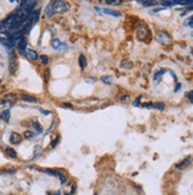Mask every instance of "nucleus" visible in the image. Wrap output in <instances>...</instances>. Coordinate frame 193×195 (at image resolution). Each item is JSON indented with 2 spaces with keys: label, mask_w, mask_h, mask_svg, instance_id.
<instances>
[{
  "label": "nucleus",
  "mask_w": 193,
  "mask_h": 195,
  "mask_svg": "<svg viewBox=\"0 0 193 195\" xmlns=\"http://www.w3.org/2000/svg\"><path fill=\"white\" fill-rule=\"evenodd\" d=\"M136 37L141 42H145V43H148L151 40V30L147 25H140L136 30Z\"/></svg>",
  "instance_id": "nucleus-1"
},
{
  "label": "nucleus",
  "mask_w": 193,
  "mask_h": 195,
  "mask_svg": "<svg viewBox=\"0 0 193 195\" xmlns=\"http://www.w3.org/2000/svg\"><path fill=\"white\" fill-rule=\"evenodd\" d=\"M155 38H156V40L160 44H163V45H167V44L172 43V37L167 32H165V31H158Z\"/></svg>",
  "instance_id": "nucleus-2"
},
{
  "label": "nucleus",
  "mask_w": 193,
  "mask_h": 195,
  "mask_svg": "<svg viewBox=\"0 0 193 195\" xmlns=\"http://www.w3.org/2000/svg\"><path fill=\"white\" fill-rule=\"evenodd\" d=\"M192 160H193L192 156H187V157H185L184 160H181L180 162H178V163L174 166V168H175L176 170H184V169H186V168L192 163Z\"/></svg>",
  "instance_id": "nucleus-3"
},
{
  "label": "nucleus",
  "mask_w": 193,
  "mask_h": 195,
  "mask_svg": "<svg viewBox=\"0 0 193 195\" xmlns=\"http://www.w3.org/2000/svg\"><path fill=\"white\" fill-rule=\"evenodd\" d=\"M52 6L55 12H63L69 9V4H66L65 1H53Z\"/></svg>",
  "instance_id": "nucleus-4"
},
{
  "label": "nucleus",
  "mask_w": 193,
  "mask_h": 195,
  "mask_svg": "<svg viewBox=\"0 0 193 195\" xmlns=\"http://www.w3.org/2000/svg\"><path fill=\"white\" fill-rule=\"evenodd\" d=\"M36 1H22V7H20V10L23 11V12H26V13H30L32 10H33V7L36 6Z\"/></svg>",
  "instance_id": "nucleus-5"
},
{
  "label": "nucleus",
  "mask_w": 193,
  "mask_h": 195,
  "mask_svg": "<svg viewBox=\"0 0 193 195\" xmlns=\"http://www.w3.org/2000/svg\"><path fill=\"white\" fill-rule=\"evenodd\" d=\"M17 71V59L14 53H10V72L14 75Z\"/></svg>",
  "instance_id": "nucleus-6"
},
{
  "label": "nucleus",
  "mask_w": 193,
  "mask_h": 195,
  "mask_svg": "<svg viewBox=\"0 0 193 195\" xmlns=\"http://www.w3.org/2000/svg\"><path fill=\"white\" fill-rule=\"evenodd\" d=\"M23 141V136L18 133H12L11 136H10V142L13 143V144H19L20 142Z\"/></svg>",
  "instance_id": "nucleus-7"
},
{
  "label": "nucleus",
  "mask_w": 193,
  "mask_h": 195,
  "mask_svg": "<svg viewBox=\"0 0 193 195\" xmlns=\"http://www.w3.org/2000/svg\"><path fill=\"white\" fill-rule=\"evenodd\" d=\"M51 45H52V47L55 49V50H62V49H65L66 47V45L65 44H63L59 39H57V38H55L52 42H51Z\"/></svg>",
  "instance_id": "nucleus-8"
},
{
  "label": "nucleus",
  "mask_w": 193,
  "mask_h": 195,
  "mask_svg": "<svg viewBox=\"0 0 193 195\" xmlns=\"http://www.w3.org/2000/svg\"><path fill=\"white\" fill-rule=\"evenodd\" d=\"M20 98L24 101V102H27V103H37L38 100L33 96H30V95H20Z\"/></svg>",
  "instance_id": "nucleus-9"
},
{
  "label": "nucleus",
  "mask_w": 193,
  "mask_h": 195,
  "mask_svg": "<svg viewBox=\"0 0 193 195\" xmlns=\"http://www.w3.org/2000/svg\"><path fill=\"white\" fill-rule=\"evenodd\" d=\"M26 45H27V40L25 39V38H22L20 40H19V43H18V50H19V52L20 53H25V49H26Z\"/></svg>",
  "instance_id": "nucleus-10"
},
{
  "label": "nucleus",
  "mask_w": 193,
  "mask_h": 195,
  "mask_svg": "<svg viewBox=\"0 0 193 195\" xmlns=\"http://www.w3.org/2000/svg\"><path fill=\"white\" fill-rule=\"evenodd\" d=\"M102 12H103V13H106V14H108V16H113V17H116V18L121 17V13H120V12H116V11H112V10H108V9H103V10H102Z\"/></svg>",
  "instance_id": "nucleus-11"
},
{
  "label": "nucleus",
  "mask_w": 193,
  "mask_h": 195,
  "mask_svg": "<svg viewBox=\"0 0 193 195\" xmlns=\"http://www.w3.org/2000/svg\"><path fill=\"white\" fill-rule=\"evenodd\" d=\"M152 109H156L159 111H163L165 110V104L162 102H155V103H152Z\"/></svg>",
  "instance_id": "nucleus-12"
},
{
  "label": "nucleus",
  "mask_w": 193,
  "mask_h": 195,
  "mask_svg": "<svg viewBox=\"0 0 193 195\" xmlns=\"http://www.w3.org/2000/svg\"><path fill=\"white\" fill-rule=\"evenodd\" d=\"M53 13H55V11H53V6H52V3H51V4H49V5L46 6V9H45V16H46V18H50Z\"/></svg>",
  "instance_id": "nucleus-13"
},
{
  "label": "nucleus",
  "mask_w": 193,
  "mask_h": 195,
  "mask_svg": "<svg viewBox=\"0 0 193 195\" xmlns=\"http://www.w3.org/2000/svg\"><path fill=\"white\" fill-rule=\"evenodd\" d=\"M133 63L132 62H129V60H122L121 62V67H123V69H127V70H129V69H133Z\"/></svg>",
  "instance_id": "nucleus-14"
},
{
  "label": "nucleus",
  "mask_w": 193,
  "mask_h": 195,
  "mask_svg": "<svg viewBox=\"0 0 193 195\" xmlns=\"http://www.w3.org/2000/svg\"><path fill=\"white\" fill-rule=\"evenodd\" d=\"M78 63H79L81 69H85V66H86V58H85V56L81 54L79 58H78Z\"/></svg>",
  "instance_id": "nucleus-15"
},
{
  "label": "nucleus",
  "mask_w": 193,
  "mask_h": 195,
  "mask_svg": "<svg viewBox=\"0 0 193 195\" xmlns=\"http://www.w3.org/2000/svg\"><path fill=\"white\" fill-rule=\"evenodd\" d=\"M26 54H27V57H30V58H31V59H33V60H36V59H38V58H39L38 53H37L36 51H33V50H29V51L26 52Z\"/></svg>",
  "instance_id": "nucleus-16"
},
{
  "label": "nucleus",
  "mask_w": 193,
  "mask_h": 195,
  "mask_svg": "<svg viewBox=\"0 0 193 195\" xmlns=\"http://www.w3.org/2000/svg\"><path fill=\"white\" fill-rule=\"evenodd\" d=\"M5 150H6V154H7L9 156H11V157H13V158H17V153H16V150H14L13 148L7 147Z\"/></svg>",
  "instance_id": "nucleus-17"
},
{
  "label": "nucleus",
  "mask_w": 193,
  "mask_h": 195,
  "mask_svg": "<svg viewBox=\"0 0 193 195\" xmlns=\"http://www.w3.org/2000/svg\"><path fill=\"white\" fill-rule=\"evenodd\" d=\"M16 100H17V96H16L14 93H9V95H6V96L4 97V100H3V101H6V102L9 101V102L12 103V102L16 101Z\"/></svg>",
  "instance_id": "nucleus-18"
},
{
  "label": "nucleus",
  "mask_w": 193,
  "mask_h": 195,
  "mask_svg": "<svg viewBox=\"0 0 193 195\" xmlns=\"http://www.w3.org/2000/svg\"><path fill=\"white\" fill-rule=\"evenodd\" d=\"M42 171L46 173V174H50V175H53V176H59V171L57 170H52V169H42Z\"/></svg>",
  "instance_id": "nucleus-19"
},
{
  "label": "nucleus",
  "mask_w": 193,
  "mask_h": 195,
  "mask_svg": "<svg viewBox=\"0 0 193 195\" xmlns=\"http://www.w3.org/2000/svg\"><path fill=\"white\" fill-rule=\"evenodd\" d=\"M140 4L145 7H151L154 5H158V1H140Z\"/></svg>",
  "instance_id": "nucleus-20"
},
{
  "label": "nucleus",
  "mask_w": 193,
  "mask_h": 195,
  "mask_svg": "<svg viewBox=\"0 0 193 195\" xmlns=\"http://www.w3.org/2000/svg\"><path fill=\"white\" fill-rule=\"evenodd\" d=\"M101 80L104 83V84H112L113 83V78L110 76H102L101 77Z\"/></svg>",
  "instance_id": "nucleus-21"
},
{
  "label": "nucleus",
  "mask_w": 193,
  "mask_h": 195,
  "mask_svg": "<svg viewBox=\"0 0 193 195\" xmlns=\"http://www.w3.org/2000/svg\"><path fill=\"white\" fill-rule=\"evenodd\" d=\"M1 116V118L5 121V122H9V120H10V110H5V111H3V114L0 115Z\"/></svg>",
  "instance_id": "nucleus-22"
},
{
  "label": "nucleus",
  "mask_w": 193,
  "mask_h": 195,
  "mask_svg": "<svg viewBox=\"0 0 193 195\" xmlns=\"http://www.w3.org/2000/svg\"><path fill=\"white\" fill-rule=\"evenodd\" d=\"M39 59H40V62H42L43 65H46V64L49 63V58H48V56H45V54H42V56L39 57Z\"/></svg>",
  "instance_id": "nucleus-23"
},
{
  "label": "nucleus",
  "mask_w": 193,
  "mask_h": 195,
  "mask_svg": "<svg viewBox=\"0 0 193 195\" xmlns=\"http://www.w3.org/2000/svg\"><path fill=\"white\" fill-rule=\"evenodd\" d=\"M106 4L117 6V5H121V4H122V1H121V0H112V1H106Z\"/></svg>",
  "instance_id": "nucleus-24"
},
{
  "label": "nucleus",
  "mask_w": 193,
  "mask_h": 195,
  "mask_svg": "<svg viewBox=\"0 0 193 195\" xmlns=\"http://www.w3.org/2000/svg\"><path fill=\"white\" fill-rule=\"evenodd\" d=\"M33 127H35V129H36L37 133H42L43 131V128H42V125L38 122H33Z\"/></svg>",
  "instance_id": "nucleus-25"
},
{
  "label": "nucleus",
  "mask_w": 193,
  "mask_h": 195,
  "mask_svg": "<svg viewBox=\"0 0 193 195\" xmlns=\"http://www.w3.org/2000/svg\"><path fill=\"white\" fill-rule=\"evenodd\" d=\"M59 138H60V137H59V136H57V137H56V138H55V140L51 142V144H50V148H55V147L58 144V142H59Z\"/></svg>",
  "instance_id": "nucleus-26"
},
{
  "label": "nucleus",
  "mask_w": 193,
  "mask_h": 195,
  "mask_svg": "<svg viewBox=\"0 0 193 195\" xmlns=\"http://www.w3.org/2000/svg\"><path fill=\"white\" fill-rule=\"evenodd\" d=\"M162 73H165V70H160V71H158V72H155V75H154V79L156 80L158 78H160V77L162 76Z\"/></svg>",
  "instance_id": "nucleus-27"
},
{
  "label": "nucleus",
  "mask_w": 193,
  "mask_h": 195,
  "mask_svg": "<svg viewBox=\"0 0 193 195\" xmlns=\"http://www.w3.org/2000/svg\"><path fill=\"white\" fill-rule=\"evenodd\" d=\"M24 136H25L26 138H31V137H33V136H35V133H32V131H29V130H27V131H25V133H24Z\"/></svg>",
  "instance_id": "nucleus-28"
},
{
  "label": "nucleus",
  "mask_w": 193,
  "mask_h": 195,
  "mask_svg": "<svg viewBox=\"0 0 193 195\" xmlns=\"http://www.w3.org/2000/svg\"><path fill=\"white\" fill-rule=\"evenodd\" d=\"M119 100H120V101H127V100H129V95H128V93H127V95H122V96L119 97Z\"/></svg>",
  "instance_id": "nucleus-29"
},
{
  "label": "nucleus",
  "mask_w": 193,
  "mask_h": 195,
  "mask_svg": "<svg viewBox=\"0 0 193 195\" xmlns=\"http://www.w3.org/2000/svg\"><path fill=\"white\" fill-rule=\"evenodd\" d=\"M58 177H59V180H60V182H62V183L66 182V177H65V175H63L62 173L59 174V176H58Z\"/></svg>",
  "instance_id": "nucleus-30"
},
{
  "label": "nucleus",
  "mask_w": 193,
  "mask_h": 195,
  "mask_svg": "<svg viewBox=\"0 0 193 195\" xmlns=\"http://www.w3.org/2000/svg\"><path fill=\"white\" fill-rule=\"evenodd\" d=\"M186 97H188V98L191 100V102L193 103V91H191V92H187V93H186Z\"/></svg>",
  "instance_id": "nucleus-31"
},
{
  "label": "nucleus",
  "mask_w": 193,
  "mask_h": 195,
  "mask_svg": "<svg viewBox=\"0 0 193 195\" xmlns=\"http://www.w3.org/2000/svg\"><path fill=\"white\" fill-rule=\"evenodd\" d=\"M140 100H141V96H139V97H138V98L134 101V103H133V104H134L135 107H138V105L140 104Z\"/></svg>",
  "instance_id": "nucleus-32"
},
{
  "label": "nucleus",
  "mask_w": 193,
  "mask_h": 195,
  "mask_svg": "<svg viewBox=\"0 0 193 195\" xmlns=\"http://www.w3.org/2000/svg\"><path fill=\"white\" fill-rule=\"evenodd\" d=\"M59 191H55V193H48V195H59Z\"/></svg>",
  "instance_id": "nucleus-33"
},
{
  "label": "nucleus",
  "mask_w": 193,
  "mask_h": 195,
  "mask_svg": "<svg viewBox=\"0 0 193 195\" xmlns=\"http://www.w3.org/2000/svg\"><path fill=\"white\" fill-rule=\"evenodd\" d=\"M42 111V114H44V115H49L50 114V111H46V110H40Z\"/></svg>",
  "instance_id": "nucleus-34"
},
{
  "label": "nucleus",
  "mask_w": 193,
  "mask_h": 195,
  "mask_svg": "<svg viewBox=\"0 0 193 195\" xmlns=\"http://www.w3.org/2000/svg\"><path fill=\"white\" fill-rule=\"evenodd\" d=\"M63 105H64V107H66V108H72V107H71L70 104H68V103H64Z\"/></svg>",
  "instance_id": "nucleus-35"
},
{
  "label": "nucleus",
  "mask_w": 193,
  "mask_h": 195,
  "mask_svg": "<svg viewBox=\"0 0 193 195\" xmlns=\"http://www.w3.org/2000/svg\"><path fill=\"white\" fill-rule=\"evenodd\" d=\"M192 54H193V50H192Z\"/></svg>",
  "instance_id": "nucleus-36"
},
{
  "label": "nucleus",
  "mask_w": 193,
  "mask_h": 195,
  "mask_svg": "<svg viewBox=\"0 0 193 195\" xmlns=\"http://www.w3.org/2000/svg\"><path fill=\"white\" fill-rule=\"evenodd\" d=\"M192 37H193V33H192Z\"/></svg>",
  "instance_id": "nucleus-37"
},
{
  "label": "nucleus",
  "mask_w": 193,
  "mask_h": 195,
  "mask_svg": "<svg viewBox=\"0 0 193 195\" xmlns=\"http://www.w3.org/2000/svg\"><path fill=\"white\" fill-rule=\"evenodd\" d=\"M0 83H1V80H0Z\"/></svg>",
  "instance_id": "nucleus-38"
},
{
  "label": "nucleus",
  "mask_w": 193,
  "mask_h": 195,
  "mask_svg": "<svg viewBox=\"0 0 193 195\" xmlns=\"http://www.w3.org/2000/svg\"><path fill=\"white\" fill-rule=\"evenodd\" d=\"M95 195H97V194H95Z\"/></svg>",
  "instance_id": "nucleus-39"
}]
</instances>
